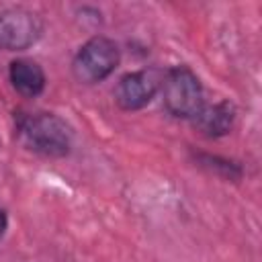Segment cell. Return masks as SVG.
Returning <instances> with one entry per match:
<instances>
[{"label":"cell","instance_id":"cell-1","mask_svg":"<svg viewBox=\"0 0 262 262\" xmlns=\"http://www.w3.org/2000/svg\"><path fill=\"white\" fill-rule=\"evenodd\" d=\"M14 135L27 151L51 160L66 158L74 141L72 127L55 113H45V111L39 113L16 111Z\"/></svg>","mask_w":262,"mask_h":262},{"label":"cell","instance_id":"cell-2","mask_svg":"<svg viewBox=\"0 0 262 262\" xmlns=\"http://www.w3.org/2000/svg\"><path fill=\"white\" fill-rule=\"evenodd\" d=\"M162 102L174 119L190 121L205 104V90L199 76L184 63L172 66L162 76Z\"/></svg>","mask_w":262,"mask_h":262},{"label":"cell","instance_id":"cell-3","mask_svg":"<svg viewBox=\"0 0 262 262\" xmlns=\"http://www.w3.org/2000/svg\"><path fill=\"white\" fill-rule=\"evenodd\" d=\"M121 63V49L115 39L104 35H94L84 41L74 59H72V74L80 84L94 86L104 82Z\"/></svg>","mask_w":262,"mask_h":262},{"label":"cell","instance_id":"cell-4","mask_svg":"<svg viewBox=\"0 0 262 262\" xmlns=\"http://www.w3.org/2000/svg\"><path fill=\"white\" fill-rule=\"evenodd\" d=\"M43 35V20L37 12L25 6H10L0 10V49L25 51L33 47Z\"/></svg>","mask_w":262,"mask_h":262},{"label":"cell","instance_id":"cell-5","mask_svg":"<svg viewBox=\"0 0 262 262\" xmlns=\"http://www.w3.org/2000/svg\"><path fill=\"white\" fill-rule=\"evenodd\" d=\"M162 86V74L156 70H135L127 72L119 78L113 90V98L119 108L133 113L147 106L154 96L160 92Z\"/></svg>","mask_w":262,"mask_h":262},{"label":"cell","instance_id":"cell-6","mask_svg":"<svg viewBox=\"0 0 262 262\" xmlns=\"http://www.w3.org/2000/svg\"><path fill=\"white\" fill-rule=\"evenodd\" d=\"M192 127L207 139H219L231 133L235 125V106L227 100L203 104V108L190 119Z\"/></svg>","mask_w":262,"mask_h":262},{"label":"cell","instance_id":"cell-7","mask_svg":"<svg viewBox=\"0 0 262 262\" xmlns=\"http://www.w3.org/2000/svg\"><path fill=\"white\" fill-rule=\"evenodd\" d=\"M8 80H10L12 88L25 98L41 96L47 86V76H45L43 68L35 59H29V57H18V59L10 61Z\"/></svg>","mask_w":262,"mask_h":262},{"label":"cell","instance_id":"cell-8","mask_svg":"<svg viewBox=\"0 0 262 262\" xmlns=\"http://www.w3.org/2000/svg\"><path fill=\"white\" fill-rule=\"evenodd\" d=\"M190 156L199 168H203L205 172H209L225 182H239L244 178V166L237 160L223 158L217 154H207V151H192Z\"/></svg>","mask_w":262,"mask_h":262},{"label":"cell","instance_id":"cell-9","mask_svg":"<svg viewBox=\"0 0 262 262\" xmlns=\"http://www.w3.org/2000/svg\"><path fill=\"white\" fill-rule=\"evenodd\" d=\"M6 229H8V215H6V211L0 207V239L4 237Z\"/></svg>","mask_w":262,"mask_h":262}]
</instances>
